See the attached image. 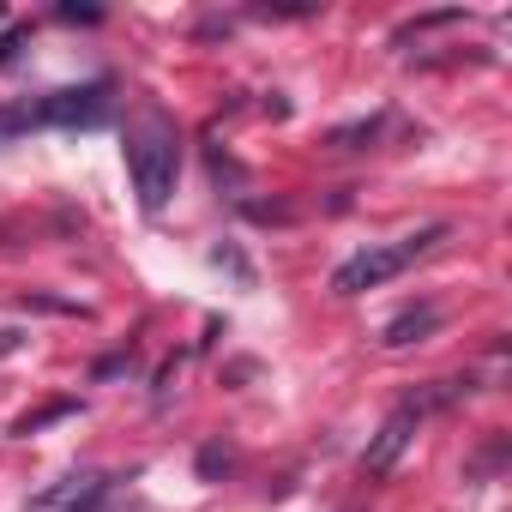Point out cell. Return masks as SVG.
<instances>
[{
	"label": "cell",
	"mask_w": 512,
	"mask_h": 512,
	"mask_svg": "<svg viewBox=\"0 0 512 512\" xmlns=\"http://www.w3.org/2000/svg\"><path fill=\"white\" fill-rule=\"evenodd\" d=\"M121 151H127V175H133L139 205H145V211H163L169 193H175V175H181V133H175V121H169L163 109L133 115Z\"/></svg>",
	"instance_id": "1"
},
{
	"label": "cell",
	"mask_w": 512,
	"mask_h": 512,
	"mask_svg": "<svg viewBox=\"0 0 512 512\" xmlns=\"http://www.w3.org/2000/svg\"><path fill=\"white\" fill-rule=\"evenodd\" d=\"M446 229L434 223V229H422V235H404V241H380V247H362V253H350V260L332 272V290L338 296H362V290H380L386 278H398L404 266H416L422 253L440 241Z\"/></svg>",
	"instance_id": "2"
},
{
	"label": "cell",
	"mask_w": 512,
	"mask_h": 512,
	"mask_svg": "<svg viewBox=\"0 0 512 512\" xmlns=\"http://www.w3.org/2000/svg\"><path fill=\"white\" fill-rule=\"evenodd\" d=\"M109 115V85H79V91H49L37 109H25L31 127H97Z\"/></svg>",
	"instance_id": "3"
},
{
	"label": "cell",
	"mask_w": 512,
	"mask_h": 512,
	"mask_svg": "<svg viewBox=\"0 0 512 512\" xmlns=\"http://www.w3.org/2000/svg\"><path fill=\"white\" fill-rule=\"evenodd\" d=\"M446 392H434V398H404L392 416H386V428L374 434V446L362 452V476H386L392 464H398V452L410 446V434H416V422H422V410H434Z\"/></svg>",
	"instance_id": "4"
},
{
	"label": "cell",
	"mask_w": 512,
	"mask_h": 512,
	"mask_svg": "<svg viewBox=\"0 0 512 512\" xmlns=\"http://www.w3.org/2000/svg\"><path fill=\"white\" fill-rule=\"evenodd\" d=\"M103 500V476H67L55 488H43L31 500V512H79V506H97Z\"/></svg>",
	"instance_id": "5"
},
{
	"label": "cell",
	"mask_w": 512,
	"mask_h": 512,
	"mask_svg": "<svg viewBox=\"0 0 512 512\" xmlns=\"http://www.w3.org/2000/svg\"><path fill=\"white\" fill-rule=\"evenodd\" d=\"M440 326V314L434 308H416V314H398L392 326H386V344H416L422 332H434Z\"/></svg>",
	"instance_id": "6"
},
{
	"label": "cell",
	"mask_w": 512,
	"mask_h": 512,
	"mask_svg": "<svg viewBox=\"0 0 512 512\" xmlns=\"http://www.w3.org/2000/svg\"><path fill=\"white\" fill-rule=\"evenodd\" d=\"M31 121H25V109H0V145H7L13 133H25Z\"/></svg>",
	"instance_id": "7"
},
{
	"label": "cell",
	"mask_w": 512,
	"mask_h": 512,
	"mask_svg": "<svg viewBox=\"0 0 512 512\" xmlns=\"http://www.w3.org/2000/svg\"><path fill=\"white\" fill-rule=\"evenodd\" d=\"M61 19H67V25H97L103 13H97V7H61Z\"/></svg>",
	"instance_id": "8"
},
{
	"label": "cell",
	"mask_w": 512,
	"mask_h": 512,
	"mask_svg": "<svg viewBox=\"0 0 512 512\" xmlns=\"http://www.w3.org/2000/svg\"><path fill=\"white\" fill-rule=\"evenodd\" d=\"M7 350H19V332H0V356H7Z\"/></svg>",
	"instance_id": "9"
}]
</instances>
